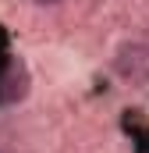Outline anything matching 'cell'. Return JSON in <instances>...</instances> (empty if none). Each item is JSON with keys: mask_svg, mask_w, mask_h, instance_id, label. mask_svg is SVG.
<instances>
[{"mask_svg": "<svg viewBox=\"0 0 149 153\" xmlns=\"http://www.w3.org/2000/svg\"><path fill=\"white\" fill-rule=\"evenodd\" d=\"M114 68H117V75L128 78V82H149V46L146 43L121 46L117 57H114Z\"/></svg>", "mask_w": 149, "mask_h": 153, "instance_id": "obj_1", "label": "cell"}, {"mask_svg": "<svg viewBox=\"0 0 149 153\" xmlns=\"http://www.w3.org/2000/svg\"><path fill=\"white\" fill-rule=\"evenodd\" d=\"M25 89H29V71H25V64L21 61H11L7 64V71L0 78V100H21L25 96Z\"/></svg>", "mask_w": 149, "mask_h": 153, "instance_id": "obj_2", "label": "cell"}, {"mask_svg": "<svg viewBox=\"0 0 149 153\" xmlns=\"http://www.w3.org/2000/svg\"><path fill=\"white\" fill-rule=\"evenodd\" d=\"M36 4H57V0H36Z\"/></svg>", "mask_w": 149, "mask_h": 153, "instance_id": "obj_3", "label": "cell"}, {"mask_svg": "<svg viewBox=\"0 0 149 153\" xmlns=\"http://www.w3.org/2000/svg\"><path fill=\"white\" fill-rule=\"evenodd\" d=\"M0 153H4V150H0Z\"/></svg>", "mask_w": 149, "mask_h": 153, "instance_id": "obj_4", "label": "cell"}]
</instances>
